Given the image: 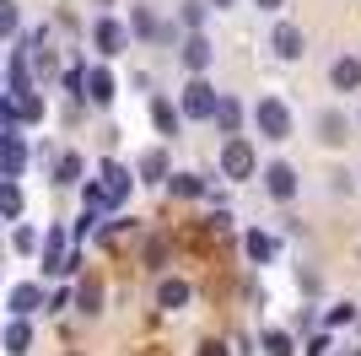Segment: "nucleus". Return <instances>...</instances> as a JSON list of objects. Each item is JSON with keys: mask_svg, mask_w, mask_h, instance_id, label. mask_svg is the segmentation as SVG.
<instances>
[{"mask_svg": "<svg viewBox=\"0 0 361 356\" xmlns=\"http://www.w3.org/2000/svg\"><path fill=\"white\" fill-rule=\"evenodd\" d=\"M151 119H157V130H162V135H178V124H183V114L167 103V97H151Z\"/></svg>", "mask_w": 361, "mask_h": 356, "instance_id": "obj_17", "label": "nucleus"}, {"mask_svg": "<svg viewBox=\"0 0 361 356\" xmlns=\"http://www.w3.org/2000/svg\"><path fill=\"white\" fill-rule=\"evenodd\" d=\"M264 189H270L275 200H291V194H297V167L291 162H270L264 167Z\"/></svg>", "mask_w": 361, "mask_h": 356, "instance_id": "obj_12", "label": "nucleus"}, {"mask_svg": "<svg viewBox=\"0 0 361 356\" xmlns=\"http://www.w3.org/2000/svg\"><path fill=\"white\" fill-rule=\"evenodd\" d=\"M318 141H324V146H340V141H345V114H340V108L318 114Z\"/></svg>", "mask_w": 361, "mask_h": 356, "instance_id": "obj_16", "label": "nucleus"}, {"mask_svg": "<svg viewBox=\"0 0 361 356\" xmlns=\"http://www.w3.org/2000/svg\"><path fill=\"white\" fill-rule=\"evenodd\" d=\"M6 308H11V319H32V313L44 308V286H38V281H22V286H11Z\"/></svg>", "mask_w": 361, "mask_h": 356, "instance_id": "obj_10", "label": "nucleus"}, {"mask_svg": "<svg viewBox=\"0 0 361 356\" xmlns=\"http://www.w3.org/2000/svg\"><path fill=\"white\" fill-rule=\"evenodd\" d=\"M27 167V146H22V135L0 130V178H22Z\"/></svg>", "mask_w": 361, "mask_h": 356, "instance_id": "obj_7", "label": "nucleus"}, {"mask_svg": "<svg viewBox=\"0 0 361 356\" xmlns=\"http://www.w3.org/2000/svg\"><path fill=\"white\" fill-rule=\"evenodd\" d=\"M130 28H135V38H146V44H151V38H162V28H157V16H151L146 6L130 11Z\"/></svg>", "mask_w": 361, "mask_h": 356, "instance_id": "obj_22", "label": "nucleus"}, {"mask_svg": "<svg viewBox=\"0 0 361 356\" xmlns=\"http://www.w3.org/2000/svg\"><path fill=\"white\" fill-rule=\"evenodd\" d=\"M81 97H92V103L97 108H108L114 103V71H108V65H92V71H81Z\"/></svg>", "mask_w": 361, "mask_h": 356, "instance_id": "obj_9", "label": "nucleus"}, {"mask_svg": "<svg viewBox=\"0 0 361 356\" xmlns=\"http://www.w3.org/2000/svg\"><path fill=\"white\" fill-rule=\"evenodd\" d=\"M216 103H221V92H216L205 76H195V81L183 87V108H178V114H189V119H211Z\"/></svg>", "mask_w": 361, "mask_h": 356, "instance_id": "obj_4", "label": "nucleus"}, {"mask_svg": "<svg viewBox=\"0 0 361 356\" xmlns=\"http://www.w3.org/2000/svg\"><path fill=\"white\" fill-rule=\"evenodd\" d=\"M264 351H270V356H297V345H291V335L270 329V335H264Z\"/></svg>", "mask_w": 361, "mask_h": 356, "instance_id": "obj_27", "label": "nucleus"}, {"mask_svg": "<svg viewBox=\"0 0 361 356\" xmlns=\"http://www.w3.org/2000/svg\"><path fill=\"white\" fill-rule=\"evenodd\" d=\"M167 189L178 194V200H200V194H205V178H195V173H173V178H167Z\"/></svg>", "mask_w": 361, "mask_h": 356, "instance_id": "obj_20", "label": "nucleus"}, {"mask_svg": "<svg viewBox=\"0 0 361 356\" xmlns=\"http://www.w3.org/2000/svg\"><path fill=\"white\" fill-rule=\"evenodd\" d=\"M243 249H248V259L264 265V259H275V237L270 232H248V237H243Z\"/></svg>", "mask_w": 361, "mask_h": 356, "instance_id": "obj_21", "label": "nucleus"}, {"mask_svg": "<svg viewBox=\"0 0 361 356\" xmlns=\"http://www.w3.org/2000/svg\"><path fill=\"white\" fill-rule=\"evenodd\" d=\"M259 11H281V6H286V0H254Z\"/></svg>", "mask_w": 361, "mask_h": 356, "instance_id": "obj_36", "label": "nucleus"}, {"mask_svg": "<svg viewBox=\"0 0 361 356\" xmlns=\"http://www.w3.org/2000/svg\"><path fill=\"white\" fill-rule=\"evenodd\" d=\"M11 243H16V254H32V249H38V232H32V227H16Z\"/></svg>", "mask_w": 361, "mask_h": 356, "instance_id": "obj_30", "label": "nucleus"}, {"mask_svg": "<svg viewBox=\"0 0 361 356\" xmlns=\"http://www.w3.org/2000/svg\"><path fill=\"white\" fill-rule=\"evenodd\" d=\"M270 49L281 59H302V49H307V32L297 28V22H281V28L270 32Z\"/></svg>", "mask_w": 361, "mask_h": 356, "instance_id": "obj_11", "label": "nucleus"}, {"mask_svg": "<svg viewBox=\"0 0 361 356\" xmlns=\"http://www.w3.org/2000/svg\"><path fill=\"white\" fill-rule=\"evenodd\" d=\"M16 108H22V119H44V97H38V92H22V97H16Z\"/></svg>", "mask_w": 361, "mask_h": 356, "instance_id": "obj_29", "label": "nucleus"}, {"mask_svg": "<svg viewBox=\"0 0 361 356\" xmlns=\"http://www.w3.org/2000/svg\"><path fill=\"white\" fill-rule=\"evenodd\" d=\"M211 6H232V0H211Z\"/></svg>", "mask_w": 361, "mask_h": 356, "instance_id": "obj_37", "label": "nucleus"}, {"mask_svg": "<svg viewBox=\"0 0 361 356\" xmlns=\"http://www.w3.org/2000/svg\"><path fill=\"white\" fill-rule=\"evenodd\" d=\"M92 227H97V210H81V222H75V237H87Z\"/></svg>", "mask_w": 361, "mask_h": 356, "instance_id": "obj_32", "label": "nucleus"}, {"mask_svg": "<svg viewBox=\"0 0 361 356\" xmlns=\"http://www.w3.org/2000/svg\"><path fill=\"white\" fill-rule=\"evenodd\" d=\"M75 265H81V259L65 249V227H49V237H44V270H49V275H71Z\"/></svg>", "mask_w": 361, "mask_h": 356, "instance_id": "obj_6", "label": "nucleus"}, {"mask_svg": "<svg viewBox=\"0 0 361 356\" xmlns=\"http://www.w3.org/2000/svg\"><path fill=\"white\" fill-rule=\"evenodd\" d=\"M350 319H356V308H350V302H345V308H329V324H350Z\"/></svg>", "mask_w": 361, "mask_h": 356, "instance_id": "obj_33", "label": "nucleus"}, {"mask_svg": "<svg viewBox=\"0 0 361 356\" xmlns=\"http://www.w3.org/2000/svg\"><path fill=\"white\" fill-rule=\"evenodd\" d=\"M254 124L264 141H291V108L281 97H259L254 103Z\"/></svg>", "mask_w": 361, "mask_h": 356, "instance_id": "obj_2", "label": "nucleus"}, {"mask_svg": "<svg viewBox=\"0 0 361 356\" xmlns=\"http://www.w3.org/2000/svg\"><path fill=\"white\" fill-rule=\"evenodd\" d=\"M0 345H6L11 356H27V345H32V324H27V319H11V324H6V335H0Z\"/></svg>", "mask_w": 361, "mask_h": 356, "instance_id": "obj_14", "label": "nucleus"}, {"mask_svg": "<svg viewBox=\"0 0 361 356\" xmlns=\"http://www.w3.org/2000/svg\"><path fill=\"white\" fill-rule=\"evenodd\" d=\"M92 44H97V54H103V59H114V54H124V49H130V28H124V22H114V16H97Z\"/></svg>", "mask_w": 361, "mask_h": 356, "instance_id": "obj_5", "label": "nucleus"}, {"mask_svg": "<svg viewBox=\"0 0 361 356\" xmlns=\"http://www.w3.org/2000/svg\"><path fill=\"white\" fill-rule=\"evenodd\" d=\"M22 32V11H16V0H0V38H16Z\"/></svg>", "mask_w": 361, "mask_h": 356, "instance_id": "obj_25", "label": "nucleus"}, {"mask_svg": "<svg viewBox=\"0 0 361 356\" xmlns=\"http://www.w3.org/2000/svg\"><path fill=\"white\" fill-rule=\"evenodd\" d=\"M183 302H189V281H178V275H173V281H162V286H157V308L178 313Z\"/></svg>", "mask_w": 361, "mask_h": 356, "instance_id": "obj_15", "label": "nucleus"}, {"mask_svg": "<svg viewBox=\"0 0 361 356\" xmlns=\"http://www.w3.org/2000/svg\"><path fill=\"white\" fill-rule=\"evenodd\" d=\"M200 356H226V345L221 340H205V345H200Z\"/></svg>", "mask_w": 361, "mask_h": 356, "instance_id": "obj_35", "label": "nucleus"}, {"mask_svg": "<svg viewBox=\"0 0 361 356\" xmlns=\"http://www.w3.org/2000/svg\"><path fill=\"white\" fill-rule=\"evenodd\" d=\"M140 178L162 184V178H167V151H146V157H140Z\"/></svg>", "mask_w": 361, "mask_h": 356, "instance_id": "obj_23", "label": "nucleus"}, {"mask_svg": "<svg viewBox=\"0 0 361 356\" xmlns=\"http://www.w3.org/2000/svg\"><path fill=\"white\" fill-rule=\"evenodd\" d=\"M302 356H329V335H318V340H307V351Z\"/></svg>", "mask_w": 361, "mask_h": 356, "instance_id": "obj_34", "label": "nucleus"}, {"mask_svg": "<svg viewBox=\"0 0 361 356\" xmlns=\"http://www.w3.org/2000/svg\"><path fill=\"white\" fill-rule=\"evenodd\" d=\"M16 119H22V108H16V97H0V130H11Z\"/></svg>", "mask_w": 361, "mask_h": 356, "instance_id": "obj_31", "label": "nucleus"}, {"mask_svg": "<svg viewBox=\"0 0 361 356\" xmlns=\"http://www.w3.org/2000/svg\"><path fill=\"white\" fill-rule=\"evenodd\" d=\"M329 81H334V92H356V87H361V59L340 54V59L329 65Z\"/></svg>", "mask_w": 361, "mask_h": 356, "instance_id": "obj_13", "label": "nucleus"}, {"mask_svg": "<svg viewBox=\"0 0 361 356\" xmlns=\"http://www.w3.org/2000/svg\"><path fill=\"white\" fill-rule=\"evenodd\" d=\"M124 200H130V173H124L119 162H103L97 167V178H87V189H81V206L87 210H119Z\"/></svg>", "mask_w": 361, "mask_h": 356, "instance_id": "obj_1", "label": "nucleus"}, {"mask_svg": "<svg viewBox=\"0 0 361 356\" xmlns=\"http://www.w3.org/2000/svg\"><path fill=\"white\" fill-rule=\"evenodd\" d=\"M211 124H221V135H238V130H243V108L232 103V97H221V103H216V114H211Z\"/></svg>", "mask_w": 361, "mask_h": 356, "instance_id": "obj_18", "label": "nucleus"}, {"mask_svg": "<svg viewBox=\"0 0 361 356\" xmlns=\"http://www.w3.org/2000/svg\"><path fill=\"white\" fill-rule=\"evenodd\" d=\"M178 59H183L195 76H205V71H211V59H216V49H211V38H205V32H189V38H183V49H178Z\"/></svg>", "mask_w": 361, "mask_h": 356, "instance_id": "obj_8", "label": "nucleus"}, {"mask_svg": "<svg viewBox=\"0 0 361 356\" xmlns=\"http://www.w3.org/2000/svg\"><path fill=\"white\" fill-rule=\"evenodd\" d=\"M75 302H81V313H97V302H103V286H97V281H81V286H75Z\"/></svg>", "mask_w": 361, "mask_h": 356, "instance_id": "obj_26", "label": "nucleus"}, {"mask_svg": "<svg viewBox=\"0 0 361 356\" xmlns=\"http://www.w3.org/2000/svg\"><path fill=\"white\" fill-rule=\"evenodd\" d=\"M254 167H259L254 146H248L243 135H226V146H221V173H226V178H254Z\"/></svg>", "mask_w": 361, "mask_h": 356, "instance_id": "obj_3", "label": "nucleus"}, {"mask_svg": "<svg viewBox=\"0 0 361 356\" xmlns=\"http://www.w3.org/2000/svg\"><path fill=\"white\" fill-rule=\"evenodd\" d=\"M97 6H114V0H97Z\"/></svg>", "mask_w": 361, "mask_h": 356, "instance_id": "obj_38", "label": "nucleus"}, {"mask_svg": "<svg viewBox=\"0 0 361 356\" xmlns=\"http://www.w3.org/2000/svg\"><path fill=\"white\" fill-rule=\"evenodd\" d=\"M54 184H81V157L75 151H65L60 162H54Z\"/></svg>", "mask_w": 361, "mask_h": 356, "instance_id": "obj_24", "label": "nucleus"}, {"mask_svg": "<svg viewBox=\"0 0 361 356\" xmlns=\"http://www.w3.org/2000/svg\"><path fill=\"white\" fill-rule=\"evenodd\" d=\"M0 216H6V222L22 216V189H16V178H0Z\"/></svg>", "mask_w": 361, "mask_h": 356, "instance_id": "obj_19", "label": "nucleus"}, {"mask_svg": "<svg viewBox=\"0 0 361 356\" xmlns=\"http://www.w3.org/2000/svg\"><path fill=\"white\" fill-rule=\"evenodd\" d=\"M183 28H189V32L205 28V0H183Z\"/></svg>", "mask_w": 361, "mask_h": 356, "instance_id": "obj_28", "label": "nucleus"}]
</instances>
